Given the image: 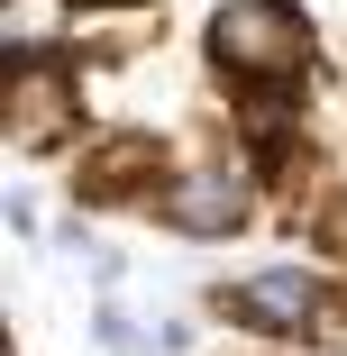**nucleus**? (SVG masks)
Returning <instances> with one entry per match:
<instances>
[{
  "mask_svg": "<svg viewBox=\"0 0 347 356\" xmlns=\"http://www.w3.org/2000/svg\"><path fill=\"white\" fill-rule=\"evenodd\" d=\"M211 55L220 74H238L247 92H284L311 64V19L293 0H220L211 10Z\"/></svg>",
  "mask_w": 347,
  "mask_h": 356,
  "instance_id": "f257e3e1",
  "label": "nucleus"
},
{
  "mask_svg": "<svg viewBox=\"0 0 347 356\" xmlns=\"http://www.w3.org/2000/svg\"><path fill=\"white\" fill-rule=\"evenodd\" d=\"M311 311H320V283H311V265H256L247 283H229V320H247V329L302 338V329H311Z\"/></svg>",
  "mask_w": 347,
  "mask_h": 356,
  "instance_id": "7ed1b4c3",
  "label": "nucleus"
},
{
  "mask_svg": "<svg viewBox=\"0 0 347 356\" xmlns=\"http://www.w3.org/2000/svg\"><path fill=\"white\" fill-rule=\"evenodd\" d=\"M247 220V174L211 165V174H174L165 183V229L174 238H229Z\"/></svg>",
  "mask_w": 347,
  "mask_h": 356,
  "instance_id": "20e7f679",
  "label": "nucleus"
},
{
  "mask_svg": "<svg viewBox=\"0 0 347 356\" xmlns=\"http://www.w3.org/2000/svg\"><path fill=\"white\" fill-rule=\"evenodd\" d=\"M92 338H101L110 356H156V347H165V338H147V329H137L128 311H101V320H92Z\"/></svg>",
  "mask_w": 347,
  "mask_h": 356,
  "instance_id": "0eeeda50",
  "label": "nucleus"
},
{
  "mask_svg": "<svg viewBox=\"0 0 347 356\" xmlns=\"http://www.w3.org/2000/svg\"><path fill=\"white\" fill-rule=\"evenodd\" d=\"M10 64H37V55H55L64 37H74V0H10Z\"/></svg>",
  "mask_w": 347,
  "mask_h": 356,
  "instance_id": "39448f33",
  "label": "nucleus"
},
{
  "mask_svg": "<svg viewBox=\"0 0 347 356\" xmlns=\"http://www.w3.org/2000/svg\"><path fill=\"white\" fill-rule=\"evenodd\" d=\"M156 174V147L147 137H119V147H101L83 165V201H119V183H147Z\"/></svg>",
  "mask_w": 347,
  "mask_h": 356,
  "instance_id": "423d86ee",
  "label": "nucleus"
},
{
  "mask_svg": "<svg viewBox=\"0 0 347 356\" xmlns=\"http://www.w3.org/2000/svg\"><path fill=\"white\" fill-rule=\"evenodd\" d=\"M0 110H10V147H55L83 119V92H74V74H55V55H37V64H10Z\"/></svg>",
  "mask_w": 347,
  "mask_h": 356,
  "instance_id": "f03ea898",
  "label": "nucleus"
}]
</instances>
